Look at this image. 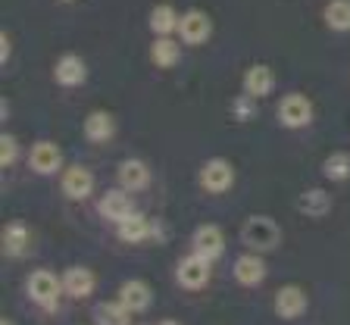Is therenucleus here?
<instances>
[{
	"instance_id": "16",
	"label": "nucleus",
	"mask_w": 350,
	"mask_h": 325,
	"mask_svg": "<svg viewBox=\"0 0 350 325\" xmlns=\"http://www.w3.org/2000/svg\"><path fill=\"white\" fill-rule=\"evenodd\" d=\"M119 300H122V304L129 307L131 313H135V310H147V307H150V300H153L150 285L138 282V278L122 282V288H119Z\"/></svg>"
},
{
	"instance_id": "7",
	"label": "nucleus",
	"mask_w": 350,
	"mask_h": 325,
	"mask_svg": "<svg viewBox=\"0 0 350 325\" xmlns=\"http://www.w3.org/2000/svg\"><path fill=\"white\" fill-rule=\"evenodd\" d=\"M29 163L38 175H53L63 166V151H59L53 141H38L29 153Z\"/></svg>"
},
{
	"instance_id": "21",
	"label": "nucleus",
	"mask_w": 350,
	"mask_h": 325,
	"mask_svg": "<svg viewBox=\"0 0 350 325\" xmlns=\"http://www.w3.org/2000/svg\"><path fill=\"white\" fill-rule=\"evenodd\" d=\"M129 307L122 304V300H109V304H100L94 310V319L97 325H129Z\"/></svg>"
},
{
	"instance_id": "18",
	"label": "nucleus",
	"mask_w": 350,
	"mask_h": 325,
	"mask_svg": "<svg viewBox=\"0 0 350 325\" xmlns=\"http://www.w3.org/2000/svg\"><path fill=\"white\" fill-rule=\"evenodd\" d=\"M116 135V122H113V116L109 113H91L85 119V138L88 141H94V144H103V141H109V138Z\"/></svg>"
},
{
	"instance_id": "19",
	"label": "nucleus",
	"mask_w": 350,
	"mask_h": 325,
	"mask_svg": "<svg viewBox=\"0 0 350 325\" xmlns=\"http://www.w3.org/2000/svg\"><path fill=\"white\" fill-rule=\"evenodd\" d=\"M150 231H153V225L147 222L144 216H138V213H131L129 219L119 222V238L129 241V244H141V241H147L150 238Z\"/></svg>"
},
{
	"instance_id": "10",
	"label": "nucleus",
	"mask_w": 350,
	"mask_h": 325,
	"mask_svg": "<svg viewBox=\"0 0 350 325\" xmlns=\"http://www.w3.org/2000/svg\"><path fill=\"white\" fill-rule=\"evenodd\" d=\"M63 191H66V197H72V200H85V197L94 191V175L88 172L85 166H69L63 172Z\"/></svg>"
},
{
	"instance_id": "9",
	"label": "nucleus",
	"mask_w": 350,
	"mask_h": 325,
	"mask_svg": "<svg viewBox=\"0 0 350 325\" xmlns=\"http://www.w3.org/2000/svg\"><path fill=\"white\" fill-rule=\"evenodd\" d=\"M275 313L282 319H297L306 313V291L297 285H284L275 294Z\"/></svg>"
},
{
	"instance_id": "26",
	"label": "nucleus",
	"mask_w": 350,
	"mask_h": 325,
	"mask_svg": "<svg viewBox=\"0 0 350 325\" xmlns=\"http://www.w3.org/2000/svg\"><path fill=\"white\" fill-rule=\"evenodd\" d=\"M322 172H325V179L332 181H344L350 179V153H332V157H325V163H322Z\"/></svg>"
},
{
	"instance_id": "27",
	"label": "nucleus",
	"mask_w": 350,
	"mask_h": 325,
	"mask_svg": "<svg viewBox=\"0 0 350 325\" xmlns=\"http://www.w3.org/2000/svg\"><path fill=\"white\" fill-rule=\"evenodd\" d=\"M13 159H16V138L3 135L0 138V166H13Z\"/></svg>"
},
{
	"instance_id": "8",
	"label": "nucleus",
	"mask_w": 350,
	"mask_h": 325,
	"mask_svg": "<svg viewBox=\"0 0 350 325\" xmlns=\"http://www.w3.org/2000/svg\"><path fill=\"white\" fill-rule=\"evenodd\" d=\"M213 31V22L206 13H200V10H191V13L182 16V22H178V35H182L185 44H204L206 38H210Z\"/></svg>"
},
{
	"instance_id": "17",
	"label": "nucleus",
	"mask_w": 350,
	"mask_h": 325,
	"mask_svg": "<svg viewBox=\"0 0 350 325\" xmlns=\"http://www.w3.org/2000/svg\"><path fill=\"white\" fill-rule=\"evenodd\" d=\"M272 91V69L269 66H250L247 73H244V94L250 97H266Z\"/></svg>"
},
{
	"instance_id": "15",
	"label": "nucleus",
	"mask_w": 350,
	"mask_h": 325,
	"mask_svg": "<svg viewBox=\"0 0 350 325\" xmlns=\"http://www.w3.org/2000/svg\"><path fill=\"white\" fill-rule=\"evenodd\" d=\"M100 213L109 222H122V219H129L135 213V207H131V197L125 191H107L100 200Z\"/></svg>"
},
{
	"instance_id": "31",
	"label": "nucleus",
	"mask_w": 350,
	"mask_h": 325,
	"mask_svg": "<svg viewBox=\"0 0 350 325\" xmlns=\"http://www.w3.org/2000/svg\"><path fill=\"white\" fill-rule=\"evenodd\" d=\"M3 325H10V322H3Z\"/></svg>"
},
{
	"instance_id": "3",
	"label": "nucleus",
	"mask_w": 350,
	"mask_h": 325,
	"mask_svg": "<svg viewBox=\"0 0 350 325\" xmlns=\"http://www.w3.org/2000/svg\"><path fill=\"white\" fill-rule=\"evenodd\" d=\"M234 185V169L228 159H210L204 169H200V188L210 191V194H226Z\"/></svg>"
},
{
	"instance_id": "14",
	"label": "nucleus",
	"mask_w": 350,
	"mask_h": 325,
	"mask_svg": "<svg viewBox=\"0 0 350 325\" xmlns=\"http://www.w3.org/2000/svg\"><path fill=\"white\" fill-rule=\"evenodd\" d=\"M234 278H238L241 285H247V288L260 285L262 278H266V263H262V257H256V253L238 257V260H234Z\"/></svg>"
},
{
	"instance_id": "12",
	"label": "nucleus",
	"mask_w": 350,
	"mask_h": 325,
	"mask_svg": "<svg viewBox=\"0 0 350 325\" xmlns=\"http://www.w3.org/2000/svg\"><path fill=\"white\" fill-rule=\"evenodd\" d=\"M53 75H57V81H59V85H66V88L81 85V81H85V75H88L85 60L75 57V53H66V57L57 60V66H53Z\"/></svg>"
},
{
	"instance_id": "2",
	"label": "nucleus",
	"mask_w": 350,
	"mask_h": 325,
	"mask_svg": "<svg viewBox=\"0 0 350 325\" xmlns=\"http://www.w3.org/2000/svg\"><path fill=\"white\" fill-rule=\"evenodd\" d=\"M29 297L35 300V304L47 307V310H53L59 300V294H66L63 291V278H57L53 272H47V269H35V272L29 275Z\"/></svg>"
},
{
	"instance_id": "11",
	"label": "nucleus",
	"mask_w": 350,
	"mask_h": 325,
	"mask_svg": "<svg viewBox=\"0 0 350 325\" xmlns=\"http://www.w3.org/2000/svg\"><path fill=\"white\" fill-rule=\"evenodd\" d=\"M63 291L69 297H75V300H81V297H88L91 291H94V272L85 266H72L63 272Z\"/></svg>"
},
{
	"instance_id": "4",
	"label": "nucleus",
	"mask_w": 350,
	"mask_h": 325,
	"mask_svg": "<svg viewBox=\"0 0 350 325\" xmlns=\"http://www.w3.org/2000/svg\"><path fill=\"white\" fill-rule=\"evenodd\" d=\"M278 119L288 129H304V125L313 122V103L304 94H288L278 103Z\"/></svg>"
},
{
	"instance_id": "6",
	"label": "nucleus",
	"mask_w": 350,
	"mask_h": 325,
	"mask_svg": "<svg viewBox=\"0 0 350 325\" xmlns=\"http://www.w3.org/2000/svg\"><path fill=\"white\" fill-rule=\"evenodd\" d=\"M226 250V235L219 231V225H200L194 231V253L204 257V260H219Z\"/></svg>"
},
{
	"instance_id": "29",
	"label": "nucleus",
	"mask_w": 350,
	"mask_h": 325,
	"mask_svg": "<svg viewBox=\"0 0 350 325\" xmlns=\"http://www.w3.org/2000/svg\"><path fill=\"white\" fill-rule=\"evenodd\" d=\"M0 60H3V63L10 60V38H7V35L0 38Z\"/></svg>"
},
{
	"instance_id": "13",
	"label": "nucleus",
	"mask_w": 350,
	"mask_h": 325,
	"mask_svg": "<svg viewBox=\"0 0 350 325\" xmlns=\"http://www.w3.org/2000/svg\"><path fill=\"white\" fill-rule=\"evenodd\" d=\"M147 181H150V166L141 163V159H122L119 163V185L125 191H141L147 188Z\"/></svg>"
},
{
	"instance_id": "23",
	"label": "nucleus",
	"mask_w": 350,
	"mask_h": 325,
	"mask_svg": "<svg viewBox=\"0 0 350 325\" xmlns=\"http://www.w3.org/2000/svg\"><path fill=\"white\" fill-rule=\"evenodd\" d=\"M325 25L335 31H350V0H332V3H328Z\"/></svg>"
},
{
	"instance_id": "1",
	"label": "nucleus",
	"mask_w": 350,
	"mask_h": 325,
	"mask_svg": "<svg viewBox=\"0 0 350 325\" xmlns=\"http://www.w3.org/2000/svg\"><path fill=\"white\" fill-rule=\"evenodd\" d=\"M241 241L250 250H272L282 241V229L269 216H250L247 222L241 225Z\"/></svg>"
},
{
	"instance_id": "28",
	"label": "nucleus",
	"mask_w": 350,
	"mask_h": 325,
	"mask_svg": "<svg viewBox=\"0 0 350 325\" xmlns=\"http://www.w3.org/2000/svg\"><path fill=\"white\" fill-rule=\"evenodd\" d=\"M254 103H250V94H244V97H238V101H234V116H238V119H254Z\"/></svg>"
},
{
	"instance_id": "5",
	"label": "nucleus",
	"mask_w": 350,
	"mask_h": 325,
	"mask_svg": "<svg viewBox=\"0 0 350 325\" xmlns=\"http://www.w3.org/2000/svg\"><path fill=\"white\" fill-rule=\"evenodd\" d=\"M175 278H178V285H182V288H188V291L204 288V285L210 282V260H204V257L191 253V257H185V260L178 263Z\"/></svg>"
},
{
	"instance_id": "24",
	"label": "nucleus",
	"mask_w": 350,
	"mask_h": 325,
	"mask_svg": "<svg viewBox=\"0 0 350 325\" xmlns=\"http://www.w3.org/2000/svg\"><path fill=\"white\" fill-rule=\"evenodd\" d=\"M150 57H153V63H157V66H163V69H166V66L178 63V57H182V53H178V44L169 41V35H160L157 41H153Z\"/></svg>"
},
{
	"instance_id": "22",
	"label": "nucleus",
	"mask_w": 350,
	"mask_h": 325,
	"mask_svg": "<svg viewBox=\"0 0 350 325\" xmlns=\"http://www.w3.org/2000/svg\"><path fill=\"white\" fill-rule=\"evenodd\" d=\"M297 207H300V213H306V216H325L328 207H332V200H328V194L322 188H310V191L300 194Z\"/></svg>"
},
{
	"instance_id": "25",
	"label": "nucleus",
	"mask_w": 350,
	"mask_h": 325,
	"mask_svg": "<svg viewBox=\"0 0 350 325\" xmlns=\"http://www.w3.org/2000/svg\"><path fill=\"white\" fill-rule=\"evenodd\" d=\"M178 16H175L172 7H166V3H160V7L150 10V29L157 31V35H169V31L178 29Z\"/></svg>"
},
{
	"instance_id": "30",
	"label": "nucleus",
	"mask_w": 350,
	"mask_h": 325,
	"mask_svg": "<svg viewBox=\"0 0 350 325\" xmlns=\"http://www.w3.org/2000/svg\"><path fill=\"white\" fill-rule=\"evenodd\" d=\"M163 325H178V322H163Z\"/></svg>"
},
{
	"instance_id": "20",
	"label": "nucleus",
	"mask_w": 350,
	"mask_h": 325,
	"mask_svg": "<svg viewBox=\"0 0 350 325\" xmlns=\"http://www.w3.org/2000/svg\"><path fill=\"white\" fill-rule=\"evenodd\" d=\"M25 250H29V229L22 222H10L3 229V253L7 257H19Z\"/></svg>"
}]
</instances>
